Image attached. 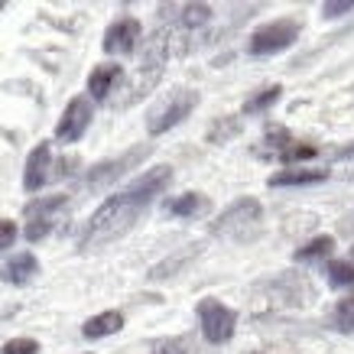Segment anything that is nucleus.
Wrapping results in <instances>:
<instances>
[{
    "label": "nucleus",
    "mask_w": 354,
    "mask_h": 354,
    "mask_svg": "<svg viewBox=\"0 0 354 354\" xmlns=\"http://www.w3.org/2000/svg\"><path fill=\"white\" fill-rule=\"evenodd\" d=\"M325 273H328V283H332V286H354V263L351 260H332Z\"/></svg>",
    "instance_id": "2eb2a0df"
},
{
    "label": "nucleus",
    "mask_w": 354,
    "mask_h": 354,
    "mask_svg": "<svg viewBox=\"0 0 354 354\" xmlns=\"http://www.w3.org/2000/svg\"><path fill=\"white\" fill-rule=\"evenodd\" d=\"M315 150L312 147H290V150H283V162H292V160H312Z\"/></svg>",
    "instance_id": "b1692460"
},
{
    "label": "nucleus",
    "mask_w": 354,
    "mask_h": 354,
    "mask_svg": "<svg viewBox=\"0 0 354 354\" xmlns=\"http://www.w3.org/2000/svg\"><path fill=\"white\" fill-rule=\"evenodd\" d=\"M195 104H198V95H195V91H189V88L172 91L169 97H162L160 104L150 111V118H147V130H150V133H166L169 127L183 124V120L195 111Z\"/></svg>",
    "instance_id": "f03ea898"
},
{
    "label": "nucleus",
    "mask_w": 354,
    "mask_h": 354,
    "mask_svg": "<svg viewBox=\"0 0 354 354\" xmlns=\"http://www.w3.org/2000/svg\"><path fill=\"white\" fill-rule=\"evenodd\" d=\"M332 250H335L332 237H315V241H309L306 247L296 250V260H319V257H328Z\"/></svg>",
    "instance_id": "dca6fc26"
},
{
    "label": "nucleus",
    "mask_w": 354,
    "mask_h": 354,
    "mask_svg": "<svg viewBox=\"0 0 354 354\" xmlns=\"http://www.w3.org/2000/svg\"><path fill=\"white\" fill-rule=\"evenodd\" d=\"M13 241H17V225L7 221V218H0V250H7Z\"/></svg>",
    "instance_id": "5701e85b"
},
{
    "label": "nucleus",
    "mask_w": 354,
    "mask_h": 354,
    "mask_svg": "<svg viewBox=\"0 0 354 354\" xmlns=\"http://www.w3.org/2000/svg\"><path fill=\"white\" fill-rule=\"evenodd\" d=\"M335 325L342 332H354V299H342L335 309Z\"/></svg>",
    "instance_id": "412c9836"
},
{
    "label": "nucleus",
    "mask_w": 354,
    "mask_h": 354,
    "mask_svg": "<svg viewBox=\"0 0 354 354\" xmlns=\"http://www.w3.org/2000/svg\"><path fill=\"white\" fill-rule=\"evenodd\" d=\"M205 208V198L198 192H189V195H183V198H176V202L169 205V212L172 215H179V218H189V215H195V212H202Z\"/></svg>",
    "instance_id": "a211bd4d"
},
{
    "label": "nucleus",
    "mask_w": 354,
    "mask_h": 354,
    "mask_svg": "<svg viewBox=\"0 0 354 354\" xmlns=\"http://www.w3.org/2000/svg\"><path fill=\"white\" fill-rule=\"evenodd\" d=\"M88 124H91V104H88L85 97H72V101L65 104L62 118H59L55 140H62V143H75V140L88 130Z\"/></svg>",
    "instance_id": "0eeeda50"
},
{
    "label": "nucleus",
    "mask_w": 354,
    "mask_h": 354,
    "mask_svg": "<svg viewBox=\"0 0 354 354\" xmlns=\"http://www.w3.org/2000/svg\"><path fill=\"white\" fill-rule=\"evenodd\" d=\"M325 169H283L270 176V185H312V183H322Z\"/></svg>",
    "instance_id": "ddd939ff"
},
{
    "label": "nucleus",
    "mask_w": 354,
    "mask_h": 354,
    "mask_svg": "<svg viewBox=\"0 0 354 354\" xmlns=\"http://www.w3.org/2000/svg\"><path fill=\"white\" fill-rule=\"evenodd\" d=\"M198 319H202V332L212 344H225L234 335V312L218 299H202L198 302Z\"/></svg>",
    "instance_id": "20e7f679"
},
{
    "label": "nucleus",
    "mask_w": 354,
    "mask_h": 354,
    "mask_svg": "<svg viewBox=\"0 0 354 354\" xmlns=\"http://www.w3.org/2000/svg\"><path fill=\"white\" fill-rule=\"evenodd\" d=\"M49 179V143H36V150L26 156V169H23V189L26 192H39Z\"/></svg>",
    "instance_id": "1a4fd4ad"
},
{
    "label": "nucleus",
    "mask_w": 354,
    "mask_h": 354,
    "mask_svg": "<svg viewBox=\"0 0 354 354\" xmlns=\"http://www.w3.org/2000/svg\"><path fill=\"white\" fill-rule=\"evenodd\" d=\"M36 273H39V263H36L32 254H17L10 263H3V267H0V279H3V283H10V286H26Z\"/></svg>",
    "instance_id": "9d476101"
},
{
    "label": "nucleus",
    "mask_w": 354,
    "mask_h": 354,
    "mask_svg": "<svg viewBox=\"0 0 354 354\" xmlns=\"http://www.w3.org/2000/svg\"><path fill=\"white\" fill-rule=\"evenodd\" d=\"M124 328V315H120L118 309H111V312H101V315H91L85 325H82V335L85 338H104V335H114Z\"/></svg>",
    "instance_id": "f8f14e48"
},
{
    "label": "nucleus",
    "mask_w": 354,
    "mask_h": 354,
    "mask_svg": "<svg viewBox=\"0 0 354 354\" xmlns=\"http://www.w3.org/2000/svg\"><path fill=\"white\" fill-rule=\"evenodd\" d=\"M299 36V23L296 20H277V23H267L260 26L254 36H250V55H273V53H283L290 49L292 39Z\"/></svg>",
    "instance_id": "7ed1b4c3"
},
{
    "label": "nucleus",
    "mask_w": 354,
    "mask_h": 354,
    "mask_svg": "<svg viewBox=\"0 0 354 354\" xmlns=\"http://www.w3.org/2000/svg\"><path fill=\"white\" fill-rule=\"evenodd\" d=\"M137 39H140V23L133 17H124V20L111 23L108 32H104V53L127 55L137 49Z\"/></svg>",
    "instance_id": "6e6552de"
},
{
    "label": "nucleus",
    "mask_w": 354,
    "mask_h": 354,
    "mask_svg": "<svg viewBox=\"0 0 354 354\" xmlns=\"http://www.w3.org/2000/svg\"><path fill=\"white\" fill-rule=\"evenodd\" d=\"M279 91H283V88H279V85H273V88H263L260 95H254V97H250V101H247V104H244V111H247V114H257V111L270 108V104H273V101H277V97H279Z\"/></svg>",
    "instance_id": "6ab92c4d"
},
{
    "label": "nucleus",
    "mask_w": 354,
    "mask_h": 354,
    "mask_svg": "<svg viewBox=\"0 0 354 354\" xmlns=\"http://www.w3.org/2000/svg\"><path fill=\"white\" fill-rule=\"evenodd\" d=\"M0 354H39V342L36 338H10L0 348Z\"/></svg>",
    "instance_id": "4be33fe9"
},
{
    "label": "nucleus",
    "mask_w": 354,
    "mask_h": 354,
    "mask_svg": "<svg viewBox=\"0 0 354 354\" xmlns=\"http://www.w3.org/2000/svg\"><path fill=\"white\" fill-rule=\"evenodd\" d=\"M212 20V7H205V3H189L183 7V17H179V26L183 30H195V26H202V23Z\"/></svg>",
    "instance_id": "4468645a"
},
{
    "label": "nucleus",
    "mask_w": 354,
    "mask_h": 354,
    "mask_svg": "<svg viewBox=\"0 0 354 354\" xmlns=\"http://www.w3.org/2000/svg\"><path fill=\"white\" fill-rule=\"evenodd\" d=\"M354 10V0H338V3H325L322 13L325 17H342V13H351Z\"/></svg>",
    "instance_id": "393cba45"
},
{
    "label": "nucleus",
    "mask_w": 354,
    "mask_h": 354,
    "mask_svg": "<svg viewBox=\"0 0 354 354\" xmlns=\"http://www.w3.org/2000/svg\"><path fill=\"white\" fill-rule=\"evenodd\" d=\"M120 65L114 62H104V65H97L95 72L88 75V91H91V97L95 101H104V97H111V91H114V82H120Z\"/></svg>",
    "instance_id": "9b49d317"
},
{
    "label": "nucleus",
    "mask_w": 354,
    "mask_h": 354,
    "mask_svg": "<svg viewBox=\"0 0 354 354\" xmlns=\"http://www.w3.org/2000/svg\"><path fill=\"white\" fill-rule=\"evenodd\" d=\"M260 221V202H254V198H241V202H234L231 208H225L221 212V218L215 221V234L221 237H247V227H254Z\"/></svg>",
    "instance_id": "39448f33"
},
{
    "label": "nucleus",
    "mask_w": 354,
    "mask_h": 354,
    "mask_svg": "<svg viewBox=\"0 0 354 354\" xmlns=\"http://www.w3.org/2000/svg\"><path fill=\"white\" fill-rule=\"evenodd\" d=\"M55 218L53 215H43V218H30L26 221V241H43L49 231H53Z\"/></svg>",
    "instance_id": "aec40b11"
},
{
    "label": "nucleus",
    "mask_w": 354,
    "mask_h": 354,
    "mask_svg": "<svg viewBox=\"0 0 354 354\" xmlns=\"http://www.w3.org/2000/svg\"><path fill=\"white\" fill-rule=\"evenodd\" d=\"M150 156V147H137V150H127V153H120L118 160H111V162H101V166H95V169L88 172V189L91 192H97V189H104V185H111L114 179H120L127 169H133L137 162H143Z\"/></svg>",
    "instance_id": "423d86ee"
},
{
    "label": "nucleus",
    "mask_w": 354,
    "mask_h": 354,
    "mask_svg": "<svg viewBox=\"0 0 354 354\" xmlns=\"http://www.w3.org/2000/svg\"><path fill=\"white\" fill-rule=\"evenodd\" d=\"M65 205V195H53V198H36V202L26 205V221L30 218H43V215H55Z\"/></svg>",
    "instance_id": "f3484780"
},
{
    "label": "nucleus",
    "mask_w": 354,
    "mask_h": 354,
    "mask_svg": "<svg viewBox=\"0 0 354 354\" xmlns=\"http://www.w3.org/2000/svg\"><path fill=\"white\" fill-rule=\"evenodd\" d=\"M169 166H156V169H147L143 176H137L124 192L111 195L78 231V250H97V247L114 244L120 234H127L137 225V218L147 212V205L169 185Z\"/></svg>",
    "instance_id": "f257e3e1"
},
{
    "label": "nucleus",
    "mask_w": 354,
    "mask_h": 354,
    "mask_svg": "<svg viewBox=\"0 0 354 354\" xmlns=\"http://www.w3.org/2000/svg\"><path fill=\"white\" fill-rule=\"evenodd\" d=\"M153 354H185V344L176 342V338H166V342L156 344V351Z\"/></svg>",
    "instance_id": "a878e982"
}]
</instances>
